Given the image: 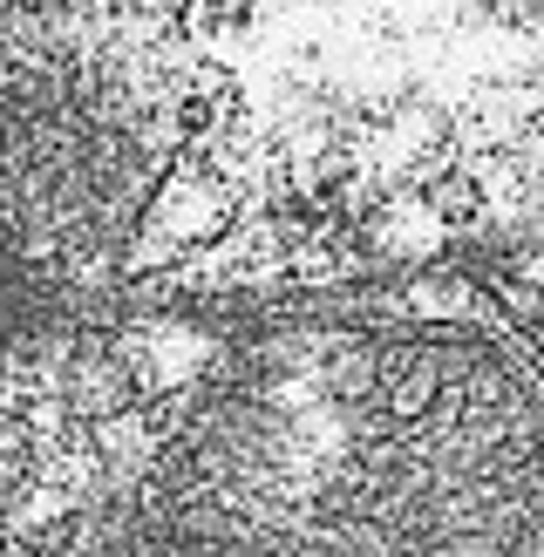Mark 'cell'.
Instances as JSON below:
<instances>
[{
	"label": "cell",
	"mask_w": 544,
	"mask_h": 557,
	"mask_svg": "<svg viewBox=\"0 0 544 557\" xmlns=\"http://www.w3.org/2000/svg\"><path fill=\"white\" fill-rule=\"evenodd\" d=\"M429 211L443 218V225H470V218L483 211V184H470V177H443V184H429Z\"/></svg>",
	"instance_id": "obj_1"
}]
</instances>
